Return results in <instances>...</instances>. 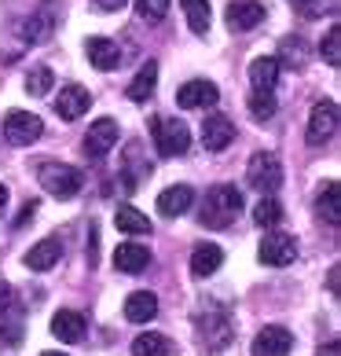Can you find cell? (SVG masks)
Wrapping results in <instances>:
<instances>
[{
  "instance_id": "6da1fadb",
  "label": "cell",
  "mask_w": 341,
  "mask_h": 356,
  "mask_svg": "<svg viewBox=\"0 0 341 356\" xmlns=\"http://www.w3.org/2000/svg\"><path fill=\"white\" fill-rule=\"evenodd\" d=\"M239 213H242V191L235 188V184H217V188L206 191L199 220H202V228L220 232V228H231Z\"/></svg>"
},
{
  "instance_id": "7a4b0ae2",
  "label": "cell",
  "mask_w": 341,
  "mask_h": 356,
  "mask_svg": "<svg viewBox=\"0 0 341 356\" xmlns=\"http://www.w3.org/2000/svg\"><path fill=\"white\" fill-rule=\"evenodd\" d=\"M37 180H41V188L48 195H56V199H74L77 191H81V169H74L67 162H44L41 169H37Z\"/></svg>"
},
{
  "instance_id": "3957f363",
  "label": "cell",
  "mask_w": 341,
  "mask_h": 356,
  "mask_svg": "<svg viewBox=\"0 0 341 356\" xmlns=\"http://www.w3.org/2000/svg\"><path fill=\"white\" fill-rule=\"evenodd\" d=\"M151 133H154V147H158L165 158L188 154V147H191L188 125L176 122V118H151Z\"/></svg>"
},
{
  "instance_id": "277c9868",
  "label": "cell",
  "mask_w": 341,
  "mask_h": 356,
  "mask_svg": "<svg viewBox=\"0 0 341 356\" xmlns=\"http://www.w3.org/2000/svg\"><path fill=\"white\" fill-rule=\"evenodd\" d=\"M246 180H250V188L272 195V191L283 184V165H279V158H275L272 151H257V154L250 158V165H246Z\"/></svg>"
},
{
  "instance_id": "5b68a950",
  "label": "cell",
  "mask_w": 341,
  "mask_h": 356,
  "mask_svg": "<svg viewBox=\"0 0 341 356\" xmlns=\"http://www.w3.org/2000/svg\"><path fill=\"white\" fill-rule=\"evenodd\" d=\"M231 316H228V309H220V305H213V309H206L202 316H199V338L206 341V349H224L228 341H231Z\"/></svg>"
},
{
  "instance_id": "8992f818",
  "label": "cell",
  "mask_w": 341,
  "mask_h": 356,
  "mask_svg": "<svg viewBox=\"0 0 341 356\" xmlns=\"http://www.w3.org/2000/svg\"><path fill=\"white\" fill-rule=\"evenodd\" d=\"M338 133V103L334 99H319L308 114V129H305V140L312 147H323L326 140Z\"/></svg>"
},
{
  "instance_id": "52a82bcc",
  "label": "cell",
  "mask_w": 341,
  "mask_h": 356,
  "mask_svg": "<svg viewBox=\"0 0 341 356\" xmlns=\"http://www.w3.org/2000/svg\"><path fill=\"white\" fill-rule=\"evenodd\" d=\"M44 125L37 114H26V111H11L4 118V140L11 143V147H30L33 140H41Z\"/></svg>"
},
{
  "instance_id": "ba28073f",
  "label": "cell",
  "mask_w": 341,
  "mask_h": 356,
  "mask_svg": "<svg viewBox=\"0 0 341 356\" xmlns=\"http://www.w3.org/2000/svg\"><path fill=\"white\" fill-rule=\"evenodd\" d=\"M260 261L272 268H283V265H294L297 261V239L286 232H272L260 239Z\"/></svg>"
},
{
  "instance_id": "9c48e42d",
  "label": "cell",
  "mask_w": 341,
  "mask_h": 356,
  "mask_svg": "<svg viewBox=\"0 0 341 356\" xmlns=\"http://www.w3.org/2000/svg\"><path fill=\"white\" fill-rule=\"evenodd\" d=\"M290 349H294V334L279 323L257 331V338H253V356H286Z\"/></svg>"
},
{
  "instance_id": "30bf717a",
  "label": "cell",
  "mask_w": 341,
  "mask_h": 356,
  "mask_svg": "<svg viewBox=\"0 0 341 356\" xmlns=\"http://www.w3.org/2000/svg\"><path fill=\"white\" fill-rule=\"evenodd\" d=\"M217 99H220V92L213 81H188L180 92H176V103L183 111H202V107H217Z\"/></svg>"
},
{
  "instance_id": "8fae6325",
  "label": "cell",
  "mask_w": 341,
  "mask_h": 356,
  "mask_svg": "<svg viewBox=\"0 0 341 356\" xmlns=\"http://www.w3.org/2000/svg\"><path fill=\"white\" fill-rule=\"evenodd\" d=\"M51 33H56V11H51V0H44V4H41L30 19L22 22V41H30V44H44Z\"/></svg>"
},
{
  "instance_id": "7c38bea8",
  "label": "cell",
  "mask_w": 341,
  "mask_h": 356,
  "mask_svg": "<svg viewBox=\"0 0 341 356\" xmlns=\"http://www.w3.org/2000/svg\"><path fill=\"white\" fill-rule=\"evenodd\" d=\"M88 107H92V96L81 85H67L56 96V114L63 118V122H77L81 114H88Z\"/></svg>"
},
{
  "instance_id": "4fadbf2b",
  "label": "cell",
  "mask_w": 341,
  "mask_h": 356,
  "mask_svg": "<svg viewBox=\"0 0 341 356\" xmlns=\"http://www.w3.org/2000/svg\"><path fill=\"white\" fill-rule=\"evenodd\" d=\"M117 143V122L114 118H99V122L88 125V136H85V154L92 158H103L110 147Z\"/></svg>"
},
{
  "instance_id": "5bb4252c",
  "label": "cell",
  "mask_w": 341,
  "mask_h": 356,
  "mask_svg": "<svg viewBox=\"0 0 341 356\" xmlns=\"http://www.w3.org/2000/svg\"><path fill=\"white\" fill-rule=\"evenodd\" d=\"M85 56L96 70H114L122 67V48H117V41H110V37H88L85 41Z\"/></svg>"
},
{
  "instance_id": "9a60e30c",
  "label": "cell",
  "mask_w": 341,
  "mask_h": 356,
  "mask_svg": "<svg viewBox=\"0 0 341 356\" xmlns=\"http://www.w3.org/2000/svg\"><path fill=\"white\" fill-rule=\"evenodd\" d=\"M265 4L260 0H231L228 4V26L231 30H253V26L265 22Z\"/></svg>"
},
{
  "instance_id": "2e32d148",
  "label": "cell",
  "mask_w": 341,
  "mask_h": 356,
  "mask_svg": "<svg viewBox=\"0 0 341 356\" xmlns=\"http://www.w3.org/2000/svg\"><path fill=\"white\" fill-rule=\"evenodd\" d=\"M231 140H235L231 118H224V114H209L206 122H202V143H206V151H224Z\"/></svg>"
},
{
  "instance_id": "e0dca14e",
  "label": "cell",
  "mask_w": 341,
  "mask_h": 356,
  "mask_svg": "<svg viewBox=\"0 0 341 356\" xmlns=\"http://www.w3.org/2000/svg\"><path fill=\"white\" fill-rule=\"evenodd\" d=\"M88 331L85 316L81 312H70V309H59L56 316H51V334H56L59 341H67V346H74V341H81Z\"/></svg>"
},
{
  "instance_id": "ac0fdd59",
  "label": "cell",
  "mask_w": 341,
  "mask_h": 356,
  "mask_svg": "<svg viewBox=\"0 0 341 356\" xmlns=\"http://www.w3.org/2000/svg\"><path fill=\"white\" fill-rule=\"evenodd\" d=\"M147 265H151V250L143 246V243H122V246L114 250V268L117 272L140 275Z\"/></svg>"
},
{
  "instance_id": "d6986e66",
  "label": "cell",
  "mask_w": 341,
  "mask_h": 356,
  "mask_svg": "<svg viewBox=\"0 0 341 356\" xmlns=\"http://www.w3.org/2000/svg\"><path fill=\"white\" fill-rule=\"evenodd\" d=\"M279 67L283 63L275 56H260L250 63V85L253 92H275V85H279Z\"/></svg>"
},
{
  "instance_id": "ffe728a7",
  "label": "cell",
  "mask_w": 341,
  "mask_h": 356,
  "mask_svg": "<svg viewBox=\"0 0 341 356\" xmlns=\"http://www.w3.org/2000/svg\"><path fill=\"white\" fill-rule=\"evenodd\" d=\"M158 316V298L151 290H136V294L125 298V320L128 323H151Z\"/></svg>"
},
{
  "instance_id": "44dd1931",
  "label": "cell",
  "mask_w": 341,
  "mask_h": 356,
  "mask_svg": "<svg viewBox=\"0 0 341 356\" xmlns=\"http://www.w3.org/2000/svg\"><path fill=\"white\" fill-rule=\"evenodd\" d=\"M191 202H194V191L188 188V184H173V188H165L158 195V209L165 217H183L191 209Z\"/></svg>"
},
{
  "instance_id": "7402d4cb",
  "label": "cell",
  "mask_w": 341,
  "mask_h": 356,
  "mask_svg": "<svg viewBox=\"0 0 341 356\" xmlns=\"http://www.w3.org/2000/svg\"><path fill=\"white\" fill-rule=\"evenodd\" d=\"M59 257H63V243L59 239H41L37 246H30V254H26V268L48 272V268H56Z\"/></svg>"
},
{
  "instance_id": "603a6c76",
  "label": "cell",
  "mask_w": 341,
  "mask_h": 356,
  "mask_svg": "<svg viewBox=\"0 0 341 356\" xmlns=\"http://www.w3.org/2000/svg\"><path fill=\"white\" fill-rule=\"evenodd\" d=\"M154 85H158V63L147 59L140 67V74L128 81V99H133V103H147L154 96Z\"/></svg>"
},
{
  "instance_id": "cb8c5ba5",
  "label": "cell",
  "mask_w": 341,
  "mask_h": 356,
  "mask_svg": "<svg viewBox=\"0 0 341 356\" xmlns=\"http://www.w3.org/2000/svg\"><path fill=\"white\" fill-rule=\"evenodd\" d=\"M220 265H224V250H220V246H213V243L194 246V254H191V272L199 275V280H206V275H213Z\"/></svg>"
},
{
  "instance_id": "d4e9b609",
  "label": "cell",
  "mask_w": 341,
  "mask_h": 356,
  "mask_svg": "<svg viewBox=\"0 0 341 356\" xmlns=\"http://www.w3.org/2000/svg\"><path fill=\"white\" fill-rule=\"evenodd\" d=\"M114 224H117V228H122L125 235H151V228H154V224L143 217L140 209H133V206H122V209H117V213H114Z\"/></svg>"
},
{
  "instance_id": "484cf974",
  "label": "cell",
  "mask_w": 341,
  "mask_h": 356,
  "mask_svg": "<svg viewBox=\"0 0 341 356\" xmlns=\"http://www.w3.org/2000/svg\"><path fill=\"white\" fill-rule=\"evenodd\" d=\"M319 217L326 224H341V188H338V180H326V188L319 195Z\"/></svg>"
},
{
  "instance_id": "4316f807",
  "label": "cell",
  "mask_w": 341,
  "mask_h": 356,
  "mask_svg": "<svg viewBox=\"0 0 341 356\" xmlns=\"http://www.w3.org/2000/svg\"><path fill=\"white\" fill-rule=\"evenodd\" d=\"M133 356H173V341H169L165 334L147 331V334H140L133 341Z\"/></svg>"
},
{
  "instance_id": "83f0119b",
  "label": "cell",
  "mask_w": 341,
  "mask_h": 356,
  "mask_svg": "<svg viewBox=\"0 0 341 356\" xmlns=\"http://www.w3.org/2000/svg\"><path fill=\"white\" fill-rule=\"evenodd\" d=\"M183 11H188V22L194 33H206L209 22H213V11H209V0H180Z\"/></svg>"
},
{
  "instance_id": "f1b7e54d",
  "label": "cell",
  "mask_w": 341,
  "mask_h": 356,
  "mask_svg": "<svg viewBox=\"0 0 341 356\" xmlns=\"http://www.w3.org/2000/svg\"><path fill=\"white\" fill-rule=\"evenodd\" d=\"M51 85H56L51 67H33L30 74H26V92H30V96H48Z\"/></svg>"
},
{
  "instance_id": "f546056e",
  "label": "cell",
  "mask_w": 341,
  "mask_h": 356,
  "mask_svg": "<svg viewBox=\"0 0 341 356\" xmlns=\"http://www.w3.org/2000/svg\"><path fill=\"white\" fill-rule=\"evenodd\" d=\"M279 220H283V206L275 199H260L253 206V224H260V228H272V224H279Z\"/></svg>"
},
{
  "instance_id": "4dcf8cb0",
  "label": "cell",
  "mask_w": 341,
  "mask_h": 356,
  "mask_svg": "<svg viewBox=\"0 0 341 356\" xmlns=\"http://www.w3.org/2000/svg\"><path fill=\"white\" fill-rule=\"evenodd\" d=\"M323 63L326 67H338L341 63V26H331L323 33Z\"/></svg>"
},
{
  "instance_id": "1f68e13d",
  "label": "cell",
  "mask_w": 341,
  "mask_h": 356,
  "mask_svg": "<svg viewBox=\"0 0 341 356\" xmlns=\"http://www.w3.org/2000/svg\"><path fill=\"white\" fill-rule=\"evenodd\" d=\"M169 4H173V0H136V11H140V19H147V22H162L169 15Z\"/></svg>"
},
{
  "instance_id": "d6a6232c",
  "label": "cell",
  "mask_w": 341,
  "mask_h": 356,
  "mask_svg": "<svg viewBox=\"0 0 341 356\" xmlns=\"http://www.w3.org/2000/svg\"><path fill=\"white\" fill-rule=\"evenodd\" d=\"M250 114L257 118V122H268V118L275 114V96L272 92H253L250 96Z\"/></svg>"
},
{
  "instance_id": "836d02e7",
  "label": "cell",
  "mask_w": 341,
  "mask_h": 356,
  "mask_svg": "<svg viewBox=\"0 0 341 356\" xmlns=\"http://www.w3.org/2000/svg\"><path fill=\"white\" fill-rule=\"evenodd\" d=\"M323 11H326V15H334L338 0H301V15H305V19H319Z\"/></svg>"
},
{
  "instance_id": "e575fe53",
  "label": "cell",
  "mask_w": 341,
  "mask_h": 356,
  "mask_svg": "<svg viewBox=\"0 0 341 356\" xmlns=\"http://www.w3.org/2000/svg\"><path fill=\"white\" fill-rule=\"evenodd\" d=\"M11 301H15L11 286H8V283H0V312H8V309H11Z\"/></svg>"
},
{
  "instance_id": "d590c367",
  "label": "cell",
  "mask_w": 341,
  "mask_h": 356,
  "mask_svg": "<svg viewBox=\"0 0 341 356\" xmlns=\"http://www.w3.org/2000/svg\"><path fill=\"white\" fill-rule=\"evenodd\" d=\"M37 209H41V206H37V202H26V206H22V213L15 217V224H19V228H22V224H26V220H30L33 213H37Z\"/></svg>"
},
{
  "instance_id": "8d00e7d4",
  "label": "cell",
  "mask_w": 341,
  "mask_h": 356,
  "mask_svg": "<svg viewBox=\"0 0 341 356\" xmlns=\"http://www.w3.org/2000/svg\"><path fill=\"white\" fill-rule=\"evenodd\" d=\"M125 4H128V0H96L99 11H122Z\"/></svg>"
},
{
  "instance_id": "74e56055",
  "label": "cell",
  "mask_w": 341,
  "mask_h": 356,
  "mask_svg": "<svg viewBox=\"0 0 341 356\" xmlns=\"http://www.w3.org/2000/svg\"><path fill=\"white\" fill-rule=\"evenodd\" d=\"M319 356H341V346L338 341H326V346L319 349Z\"/></svg>"
},
{
  "instance_id": "f35d334b",
  "label": "cell",
  "mask_w": 341,
  "mask_h": 356,
  "mask_svg": "<svg viewBox=\"0 0 341 356\" xmlns=\"http://www.w3.org/2000/svg\"><path fill=\"white\" fill-rule=\"evenodd\" d=\"M4 206H8V188L0 184V209H4Z\"/></svg>"
},
{
  "instance_id": "ab89813d",
  "label": "cell",
  "mask_w": 341,
  "mask_h": 356,
  "mask_svg": "<svg viewBox=\"0 0 341 356\" xmlns=\"http://www.w3.org/2000/svg\"><path fill=\"white\" fill-rule=\"evenodd\" d=\"M41 356H63V353H41Z\"/></svg>"
},
{
  "instance_id": "60d3db41",
  "label": "cell",
  "mask_w": 341,
  "mask_h": 356,
  "mask_svg": "<svg viewBox=\"0 0 341 356\" xmlns=\"http://www.w3.org/2000/svg\"><path fill=\"white\" fill-rule=\"evenodd\" d=\"M290 4H297V8H301V0H290Z\"/></svg>"
}]
</instances>
